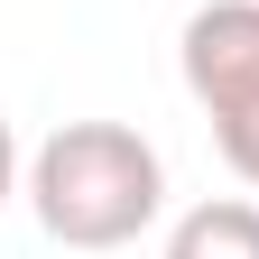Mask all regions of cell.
I'll list each match as a JSON object with an SVG mask.
<instances>
[{
    "label": "cell",
    "instance_id": "cell-1",
    "mask_svg": "<svg viewBox=\"0 0 259 259\" xmlns=\"http://www.w3.org/2000/svg\"><path fill=\"white\" fill-rule=\"evenodd\" d=\"M28 204L65 250H120L167 204V167L130 120H65L28 157Z\"/></svg>",
    "mask_w": 259,
    "mask_h": 259
},
{
    "label": "cell",
    "instance_id": "cell-2",
    "mask_svg": "<svg viewBox=\"0 0 259 259\" xmlns=\"http://www.w3.org/2000/svg\"><path fill=\"white\" fill-rule=\"evenodd\" d=\"M176 65H185V93H194L204 111L259 93V0H204V10L185 19Z\"/></svg>",
    "mask_w": 259,
    "mask_h": 259
},
{
    "label": "cell",
    "instance_id": "cell-3",
    "mask_svg": "<svg viewBox=\"0 0 259 259\" xmlns=\"http://www.w3.org/2000/svg\"><path fill=\"white\" fill-rule=\"evenodd\" d=\"M167 259H259V204H241V194H213V204L176 213Z\"/></svg>",
    "mask_w": 259,
    "mask_h": 259
},
{
    "label": "cell",
    "instance_id": "cell-4",
    "mask_svg": "<svg viewBox=\"0 0 259 259\" xmlns=\"http://www.w3.org/2000/svg\"><path fill=\"white\" fill-rule=\"evenodd\" d=\"M204 120H213L222 157H232V176L259 194V93H241V102H222V111H204Z\"/></svg>",
    "mask_w": 259,
    "mask_h": 259
},
{
    "label": "cell",
    "instance_id": "cell-5",
    "mask_svg": "<svg viewBox=\"0 0 259 259\" xmlns=\"http://www.w3.org/2000/svg\"><path fill=\"white\" fill-rule=\"evenodd\" d=\"M19 194V139H10V120H0V204Z\"/></svg>",
    "mask_w": 259,
    "mask_h": 259
}]
</instances>
